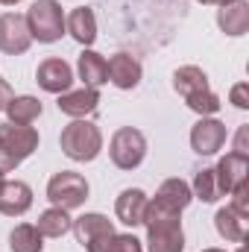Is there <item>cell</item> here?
Here are the masks:
<instances>
[{
	"label": "cell",
	"instance_id": "cell-1",
	"mask_svg": "<svg viewBox=\"0 0 249 252\" xmlns=\"http://www.w3.org/2000/svg\"><path fill=\"white\" fill-rule=\"evenodd\" d=\"M59 144H62V153L70 161H94L103 150V132L97 124L79 118V121H73L62 129Z\"/></svg>",
	"mask_w": 249,
	"mask_h": 252
},
{
	"label": "cell",
	"instance_id": "cell-2",
	"mask_svg": "<svg viewBox=\"0 0 249 252\" xmlns=\"http://www.w3.org/2000/svg\"><path fill=\"white\" fill-rule=\"evenodd\" d=\"M35 150H38V132L32 126H24V124L0 126V173L15 170Z\"/></svg>",
	"mask_w": 249,
	"mask_h": 252
},
{
	"label": "cell",
	"instance_id": "cell-3",
	"mask_svg": "<svg viewBox=\"0 0 249 252\" xmlns=\"http://www.w3.org/2000/svg\"><path fill=\"white\" fill-rule=\"evenodd\" d=\"M27 27H30V35L32 41H41V44H53L64 35V12L56 0H35L30 9H27Z\"/></svg>",
	"mask_w": 249,
	"mask_h": 252
},
{
	"label": "cell",
	"instance_id": "cell-4",
	"mask_svg": "<svg viewBox=\"0 0 249 252\" xmlns=\"http://www.w3.org/2000/svg\"><path fill=\"white\" fill-rule=\"evenodd\" d=\"M147 156V138L135 126H121L109 141V158L121 170H135Z\"/></svg>",
	"mask_w": 249,
	"mask_h": 252
},
{
	"label": "cell",
	"instance_id": "cell-5",
	"mask_svg": "<svg viewBox=\"0 0 249 252\" xmlns=\"http://www.w3.org/2000/svg\"><path fill=\"white\" fill-rule=\"evenodd\" d=\"M88 193H91V188H88L85 176H79V173H73V170H59V173L47 182V199H50L56 208H64V211L85 205Z\"/></svg>",
	"mask_w": 249,
	"mask_h": 252
},
{
	"label": "cell",
	"instance_id": "cell-6",
	"mask_svg": "<svg viewBox=\"0 0 249 252\" xmlns=\"http://www.w3.org/2000/svg\"><path fill=\"white\" fill-rule=\"evenodd\" d=\"M32 44L27 18L21 12H3L0 15V53L6 56H21Z\"/></svg>",
	"mask_w": 249,
	"mask_h": 252
},
{
	"label": "cell",
	"instance_id": "cell-7",
	"mask_svg": "<svg viewBox=\"0 0 249 252\" xmlns=\"http://www.w3.org/2000/svg\"><path fill=\"white\" fill-rule=\"evenodd\" d=\"M226 138H229L226 124H220L214 118H199L190 129V147L196 156H214L217 150H223Z\"/></svg>",
	"mask_w": 249,
	"mask_h": 252
},
{
	"label": "cell",
	"instance_id": "cell-8",
	"mask_svg": "<svg viewBox=\"0 0 249 252\" xmlns=\"http://www.w3.org/2000/svg\"><path fill=\"white\" fill-rule=\"evenodd\" d=\"M147 250L150 252H185L182 220H161L147 226Z\"/></svg>",
	"mask_w": 249,
	"mask_h": 252
},
{
	"label": "cell",
	"instance_id": "cell-9",
	"mask_svg": "<svg viewBox=\"0 0 249 252\" xmlns=\"http://www.w3.org/2000/svg\"><path fill=\"white\" fill-rule=\"evenodd\" d=\"M35 82L47 91V94H64L73 85V67L64 59H44L35 70Z\"/></svg>",
	"mask_w": 249,
	"mask_h": 252
},
{
	"label": "cell",
	"instance_id": "cell-10",
	"mask_svg": "<svg viewBox=\"0 0 249 252\" xmlns=\"http://www.w3.org/2000/svg\"><path fill=\"white\" fill-rule=\"evenodd\" d=\"M214 173H217V185H220V193H223V196H226V193H232V190L238 188V185H244V182L249 179V156L226 153V156L217 161Z\"/></svg>",
	"mask_w": 249,
	"mask_h": 252
},
{
	"label": "cell",
	"instance_id": "cell-11",
	"mask_svg": "<svg viewBox=\"0 0 249 252\" xmlns=\"http://www.w3.org/2000/svg\"><path fill=\"white\" fill-rule=\"evenodd\" d=\"M32 205V188L21 179H3L0 185V214L6 217H21Z\"/></svg>",
	"mask_w": 249,
	"mask_h": 252
},
{
	"label": "cell",
	"instance_id": "cell-12",
	"mask_svg": "<svg viewBox=\"0 0 249 252\" xmlns=\"http://www.w3.org/2000/svg\"><path fill=\"white\" fill-rule=\"evenodd\" d=\"M59 112L67 115V118H73V121H79V118H88V115H94L97 112V106H100V91L97 88H76V91H64L59 94Z\"/></svg>",
	"mask_w": 249,
	"mask_h": 252
},
{
	"label": "cell",
	"instance_id": "cell-13",
	"mask_svg": "<svg viewBox=\"0 0 249 252\" xmlns=\"http://www.w3.org/2000/svg\"><path fill=\"white\" fill-rule=\"evenodd\" d=\"M106 70H109V82L115 85V88H121V91H132V88H138V82H141V62L135 59V56H129V53H115L109 62H106Z\"/></svg>",
	"mask_w": 249,
	"mask_h": 252
},
{
	"label": "cell",
	"instance_id": "cell-14",
	"mask_svg": "<svg viewBox=\"0 0 249 252\" xmlns=\"http://www.w3.org/2000/svg\"><path fill=\"white\" fill-rule=\"evenodd\" d=\"M147 202H150V196L141 188H126V190H121V196L115 199V214H118V220H121L124 226L135 229V226H141V220H144Z\"/></svg>",
	"mask_w": 249,
	"mask_h": 252
},
{
	"label": "cell",
	"instance_id": "cell-15",
	"mask_svg": "<svg viewBox=\"0 0 249 252\" xmlns=\"http://www.w3.org/2000/svg\"><path fill=\"white\" fill-rule=\"evenodd\" d=\"M64 32H70L73 41H79L82 47H91L97 41V18L88 6H76L67 18H64Z\"/></svg>",
	"mask_w": 249,
	"mask_h": 252
},
{
	"label": "cell",
	"instance_id": "cell-16",
	"mask_svg": "<svg viewBox=\"0 0 249 252\" xmlns=\"http://www.w3.org/2000/svg\"><path fill=\"white\" fill-rule=\"evenodd\" d=\"M217 27L226 35H232V38L244 35L249 30V3L247 0H229V3H223L217 9Z\"/></svg>",
	"mask_w": 249,
	"mask_h": 252
},
{
	"label": "cell",
	"instance_id": "cell-17",
	"mask_svg": "<svg viewBox=\"0 0 249 252\" xmlns=\"http://www.w3.org/2000/svg\"><path fill=\"white\" fill-rule=\"evenodd\" d=\"M70 232H73V235H76V241L85 247V244H91V241H97V238H103V235H112V232H115V226H112V220H109L106 214L91 211V214L76 217Z\"/></svg>",
	"mask_w": 249,
	"mask_h": 252
},
{
	"label": "cell",
	"instance_id": "cell-18",
	"mask_svg": "<svg viewBox=\"0 0 249 252\" xmlns=\"http://www.w3.org/2000/svg\"><path fill=\"white\" fill-rule=\"evenodd\" d=\"M76 70H79V79L85 82V88H100L103 82H109L106 59L97 50H82L76 59Z\"/></svg>",
	"mask_w": 249,
	"mask_h": 252
},
{
	"label": "cell",
	"instance_id": "cell-19",
	"mask_svg": "<svg viewBox=\"0 0 249 252\" xmlns=\"http://www.w3.org/2000/svg\"><path fill=\"white\" fill-rule=\"evenodd\" d=\"M153 199H158L161 205H167L173 211H185L187 205H190V199H193V193H190V185H187L185 179H164Z\"/></svg>",
	"mask_w": 249,
	"mask_h": 252
},
{
	"label": "cell",
	"instance_id": "cell-20",
	"mask_svg": "<svg viewBox=\"0 0 249 252\" xmlns=\"http://www.w3.org/2000/svg\"><path fill=\"white\" fill-rule=\"evenodd\" d=\"M214 229H217V235H220L223 241H229V244H244V241H247V220H244L241 214H235L229 205L214 214Z\"/></svg>",
	"mask_w": 249,
	"mask_h": 252
},
{
	"label": "cell",
	"instance_id": "cell-21",
	"mask_svg": "<svg viewBox=\"0 0 249 252\" xmlns=\"http://www.w3.org/2000/svg\"><path fill=\"white\" fill-rule=\"evenodd\" d=\"M3 112L9 115V124H24V126H30L32 121H38V118H41L44 106H41V100H38V97L21 94V97H12V100H9V106H6Z\"/></svg>",
	"mask_w": 249,
	"mask_h": 252
},
{
	"label": "cell",
	"instance_id": "cell-22",
	"mask_svg": "<svg viewBox=\"0 0 249 252\" xmlns=\"http://www.w3.org/2000/svg\"><path fill=\"white\" fill-rule=\"evenodd\" d=\"M35 229L41 232V238H62V235H67L73 229V217L64 208H56L53 205V208H47V211L38 214Z\"/></svg>",
	"mask_w": 249,
	"mask_h": 252
},
{
	"label": "cell",
	"instance_id": "cell-23",
	"mask_svg": "<svg viewBox=\"0 0 249 252\" xmlns=\"http://www.w3.org/2000/svg\"><path fill=\"white\" fill-rule=\"evenodd\" d=\"M173 88L182 94V100L190 97V94H199V91H208V76L202 67L196 64H185L173 73Z\"/></svg>",
	"mask_w": 249,
	"mask_h": 252
},
{
	"label": "cell",
	"instance_id": "cell-24",
	"mask_svg": "<svg viewBox=\"0 0 249 252\" xmlns=\"http://www.w3.org/2000/svg\"><path fill=\"white\" fill-rule=\"evenodd\" d=\"M85 250L88 252H144V244L135 235H118V232H112V235H103V238L85 244Z\"/></svg>",
	"mask_w": 249,
	"mask_h": 252
},
{
	"label": "cell",
	"instance_id": "cell-25",
	"mask_svg": "<svg viewBox=\"0 0 249 252\" xmlns=\"http://www.w3.org/2000/svg\"><path fill=\"white\" fill-rule=\"evenodd\" d=\"M9 250L12 252H41L44 250V238L32 223H18L9 235Z\"/></svg>",
	"mask_w": 249,
	"mask_h": 252
},
{
	"label": "cell",
	"instance_id": "cell-26",
	"mask_svg": "<svg viewBox=\"0 0 249 252\" xmlns=\"http://www.w3.org/2000/svg\"><path fill=\"white\" fill-rule=\"evenodd\" d=\"M190 193L202 202H217L223 193H220V185H217V173L214 167H205L193 176V185H190Z\"/></svg>",
	"mask_w": 249,
	"mask_h": 252
},
{
	"label": "cell",
	"instance_id": "cell-27",
	"mask_svg": "<svg viewBox=\"0 0 249 252\" xmlns=\"http://www.w3.org/2000/svg\"><path fill=\"white\" fill-rule=\"evenodd\" d=\"M185 103H187V109L190 112H196L199 118H211V115H217L220 112V97L208 88V91H199V94H190V97H185Z\"/></svg>",
	"mask_w": 249,
	"mask_h": 252
},
{
	"label": "cell",
	"instance_id": "cell-28",
	"mask_svg": "<svg viewBox=\"0 0 249 252\" xmlns=\"http://www.w3.org/2000/svg\"><path fill=\"white\" fill-rule=\"evenodd\" d=\"M235 214H241L244 220H249V185H238V188L232 190V205H229Z\"/></svg>",
	"mask_w": 249,
	"mask_h": 252
},
{
	"label": "cell",
	"instance_id": "cell-29",
	"mask_svg": "<svg viewBox=\"0 0 249 252\" xmlns=\"http://www.w3.org/2000/svg\"><path fill=\"white\" fill-rule=\"evenodd\" d=\"M229 100H232V103H235V109H241V112L249 109V85H247V82H238V85L229 91Z\"/></svg>",
	"mask_w": 249,
	"mask_h": 252
},
{
	"label": "cell",
	"instance_id": "cell-30",
	"mask_svg": "<svg viewBox=\"0 0 249 252\" xmlns=\"http://www.w3.org/2000/svg\"><path fill=\"white\" fill-rule=\"evenodd\" d=\"M247 138H249V126H241V129H238V135H235V150H232V153H238V156H249Z\"/></svg>",
	"mask_w": 249,
	"mask_h": 252
},
{
	"label": "cell",
	"instance_id": "cell-31",
	"mask_svg": "<svg viewBox=\"0 0 249 252\" xmlns=\"http://www.w3.org/2000/svg\"><path fill=\"white\" fill-rule=\"evenodd\" d=\"M15 97V91H12V85L6 82V79H0V112L9 106V100Z\"/></svg>",
	"mask_w": 249,
	"mask_h": 252
},
{
	"label": "cell",
	"instance_id": "cell-32",
	"mask_svg": "<svg viewBox=\"0 0 249 252\" xmlns=\"http://www.w3.org/2000/svg\"><path fill=\"white\" fill-rule=\"evenodd\" d=\"M199 3H205V6H223V3H229V0H199Z\"/></svg>",
	"mask_w": 249,
	"mask_h": 252
},
{
	"label": "cell",
	"instance_id": "cell-33",
	"mask_svg": "<svg viewBox=\"0 0 249 252\" xmlns=\"http://www.w3.org/2000/svg\"><path fill=\"white\" fill-rule=\"evenodd\" d=\"M3 6H15V3H21V0H0Z\"/></svg>",
	"mask_w": 249,
	"mask_h": 252
},
{
	"label": "cell",
	"instance_id": "cell-34",
	"mask_svg": "<svg viewBox=\"0 0 249 252\" xmlns=\"http://www.w3.org/2000/svg\"><path fill=\"white\" fill-rule=\"evenodd\" d=\"M202 252H226V250H217V247H208V250H202Z\"/></svg>",
	"mask_w": 249,
	"mask_h": 252
},
{
	"label": "cell",
	"instance_id": "cell-35",
	"mask_svg": "<svg viewBox=\"0 0 249 252\" xmlns=\"http://www.w3.org/2000/svg\"><path fill=\"white\" fill-rule=\"evenodd\" d=\"M238 252H247V247H241V250H238Z\"/></svg>",
	"mask_w": 249,
	"mask_h": 252
},
{
	"label": "cell",
	"instance_id": "cell-36",
	"mask_svg": "<svg viewBox=\"0 0 249 252\" xmlns=\"http://www.w3.org/2000/svg\"><path fill=\"white\" fill-rule=\"evenodd\" d=\"M0 185H3V173H0Z\"/></svg>",
	"mask_w": 249,
	"mask_h": 252
}]
</instances>
